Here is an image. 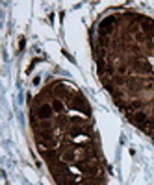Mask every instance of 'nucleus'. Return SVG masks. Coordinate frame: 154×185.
<instances>
[{
	"mask_svg": "<svg viewBox=\"0 0 154 185\" xmlns=\"http://www.w3.org/2000/svg\"><path fill=\"white\" fill-rule=\"evenodd\" d=\"M115 20H117V17L110 15V17H104L100 22H98V33H100V37H104V39H106V37L113 32V28H115Z\"/></svg>",
	"mask_w": 154,
	"mask_h": 185,
	"instance_id": "1",
	"label": "nucleus"
},
{
	"mask_svg": "<svg viewBox=\"0 0 154 185\" xmlns=\"http://www.w3.org/2000/svg\"><path fill=\"white\" fill-rule=\"evenodd\" d=\"M24 44H26V41H24V39H20V43H19V48L22 50V48H24Z\"/></svg>",
	"mask_w": 154,
	"mask_h": 185,
	"instance_id": "6",
	"label": "nucleus"
},
{
	"mask_svg": "<svg viewBox=\"0 0 154 185\" xmlns=\"http://www.w3.org/2000/svg\"><path fill=\"white\" fill-rule=\"evenodd\" d=\"M126 115H128V119L134 122L136 126H139V128H143L145 130V126L149 124V117H147V113L145 111H136V113H130V111H126Z\"/></svg>",
	"mask_w": 154,
	"mask_h": 185,
	"instance_id": "3",
	"label": "nucleus"
},
{
	"mask_svg": "<svg viewBox=\"0 0 154 185\" xmlns=\"http://www.w3.org/2000/svg\"><path fill=\"white\" fill-rule=\"evenodd\" d=\"M141 28H143L147 33H152V32H154V20H150V19H145V20L141 22Z\"/></svg>",
	"mask_w": 154,
	"mask_h": 185,
	"instance_id": "4",
	"label": "nucleus"
},
{
	"mask_svg": "<svg viewBox=\"0 0 154 185\" xmlns=\"http://www.w3.org/2000/svg\"><path fill=\"white\" fill-rule=\"evenodd\" d=\"M52 109L56 111V113H63V102H61L59 98H56V100L52 102Z\"/></svg>",
	"mask_w": 154,
	"mask_h": 185,
	"instance_id": "5",
	"label": "nucleus"
},
{
	"mask_svg": "<svg viewBox=\"0 0 154 185\" xmlns=\"http://www.w3.org/2000/svg\"><path fill=\"white\" fill-rule=\"evenodd\" d=\"M35 117L39 119V120H48L52 119V115H54V109H52V104H47V102H41V104H37L35 106Z\"/></svg>",
	"mask_w": 154,
	"mask_h": 185,
	"instance_id": "2",
	"label": "nucleus"
}]
</instances>
